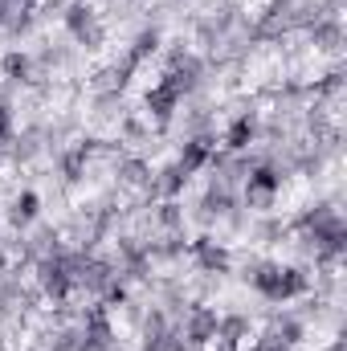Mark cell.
<instances>
[{"mask_svg": "<svg viewBox=\"0 0 347 351\" xmlns=\"http://www.w3.org/2000/svg\"><path fill=\"white\" fill-rule=\"evenodd\" d=\"M258 286L270 294V298H286V294H294L302 282H298V274L294 269H270V274H261Z\"/></svg>", "mask_w": 347, "mask_h": 351, "instance_id": "6da1fadb", "label": "cell"}]
</instances>
